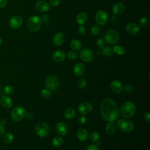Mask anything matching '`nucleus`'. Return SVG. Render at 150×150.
<instances>
[{
	"instance_id": "nucleus-40",
	"label": "nucleus",
	"mask_w": 150,
	"mask_h": 150,
	"mask_svg": "<svg viewBox=\"0 0 150 150\" xmlns=\"http://www.w3.org/2000/svg\"><path fill=\"white\" fill-rule=\"evenodd\" d=\"M123 90H124L126 92H131L133 90V86L130 84H127L123 87Z\"/></svg>"
},
{
	"instance_id": "nucleus-45",
	"label": "nucleus",
	"mask_w": 150,
	"mask_h": 150,
	"mask_svg": "<svg viewBox=\"0 0 150 150\" xmlns=\"http://www.w3.org/2000/svg\"><path fill=\"white\" fill-rule=\"evenodd\" d=\"M5 132V128L4 125L0 124V138L2 137Z\"/></svg>"
},
{
	"instance_id": "nucleus-29",
	"label": "nucleus",
	"mask_w": 150,
	"mask_h": 150,
	"mask_svg": "<svg viewBox=\"0 0 150 150\" xmlns=\"http://www.w3.org/2000/svg\"><path fill=\"white\" fill-rule=\"evenodd\" d=\"M102 53L107 57H111L113 54V51L112 49L110 46H104L102 49Z\"/></svg>"
},
{
	"instance_id": "nucleus-21",
	"label": "nucleus",
	"mask_w": 150,
	"mask_h": 150,
	"mask_svg": "<svg viewBox=\"0 0 150 150\" xmlns=\"http://www.w3.org/2000/svg\"><path fill=\"white\" fill-rule=\"evenodd\" d=\"M65 53L62 50H56L52 54V59L56 62H61L65 59Z\"/></svg>"
},
{
	"instance_id": "nucleus-42",
	"label": "nucleus",
	"mask_w": 150,
	"mask_h": 150,
	"mask_svg": "<svg viewBox=\"0 0 150 150\" xmlns=\"http://www.w3.org/2000/svg\"><path fill=\"white\" fill-rule=\"evenodd\" d=\"M60 3V0H50V5L52 6H57Z\"/></svg>"
},
{
	"instance_id": "nucleus-50",
	"label": "nucleus",
	"mask_w": 150,
	"mask_h": 150,
	"mask_svg": "<svg viewBox=\"0 0 150 150\" xmlns=\"http://www.w3.org/2000/svg\"><path fill=\"white\" fill-rule=\"evenodd\" d=\"M5 120L4 119H2L1 120V121H0V124L4 125L5 124Z\"/></svg>"
},
{
	"instance_id": "nucleus-3",
	"label": "nucleus",
	"mask_w": 150,
	"mask_h": 150,
	"mask_svg": "<svg viewBox=\"0 0 150 150\" xmlns=\"http://www.w3.org/2000/svg\"><path fill=\"white\" fill-rule=\"evenodd\" d=\"M27 25L28 29L33 32H36L38 31L42 25V21L40 18L38 16H30L27 22Z\"/></svg>"
},
{
	"instance_id": "nucleus-51",
	"label": "nucleus",
	"mask_w": 150,
	"mask_h": 150,
	"mask_svg": "<svg viewBox=\"0 0 150 150\" xmlns=\"http://www.w3.org/2000/svg\"><path fill=\"white\" fill-rule=\"evenodd\" d=\"M2 43V38H1V36H0V46L1 45Z\"/></svg>"
},
{
	"instance_id": "nucleus-33",
	"label": "nucleus",
	"mask_w": 150,
	"mask_h": 150,
	"mask_svg": "<svg viewBox=\"0 0 150 150\" xmlns=\"http://www.w3.org/2000/svg\"><path fill=\"white\" fill-rule=\"evenodd\" d=\"M4 93L7 96L11 95L14 92V88L12 86H10V85L6 86L4 87Z\"/></svg>"
},
{
	"instance_id": "nucleus-6",
	"label": "nucleus",
	"mask_w": 150,
	"mask_h": 150,
	"mask_svg": "<svg viewBox=\"0 0 150 150\" xmlns=\"http://www.w3.org/2000/svg\"><path fill=\"white\" fill-rule=\"evenodd\" d=\"M117 126L118 128L125 132H128L132 130L134 125L132 122L127 119H120L117 122Z\"/></svg>"
},
{
	"instance_id": "nucleus-38",
	"label": "nucleus",
	"mask_w": 150,
	"mask_h": 150,
	"mask_svg": "<svg viewBox=\"0 0 150 150\" xmlns=\"http://www.w3.org/2000/svg\"><path fill=\"white\" fill-rule=\"evenodd\" d=\"M86 81L84 78H80L77 81V86L79 88H83L86 87Z\"/></svg>"
},
{
	"instance_id": "nucleus-8",
	"label": "nucleus",
	"mask_w": 150,
	"mask_h": 150,
	"mask_svg": "<svg viewBox=\"0 0 150 150\" xmlns=\"http://www.w3.org/2000/svg\"><path fill=\"white\" fill-rule=\"evenodd\" d=\"M49 126L45 122H40L35 127V132L40 137H46L49 134Z\"/></svg>"
},
{
	"instance_id": "nucleus-49",
	"label": "nucleus",
	"mask_w": 150,
	"mask_h": 150,
	"mask_svg": "<svg viewBox=\"0 0 150 150\" xmlns=\"http://www.w3.org/2000/svg\"><path fill=\"white\" fill-rule=\"evenodd\" d=\"M144 118L147 121H150V114L149 112H146L144 114Z\"/></svg>"
},
{
	"instance_id": "nucleus-37",
	"label": "nucleus",
	"mask_w": 150,
	"mask_h": 150,
	"mask_svg": "<svg viewBox=\"0 0 150 150\" xmlns=\"http://www.w3.org/2000/svg\"><path fill=\"white\" fill-rule=\"evenodd\" d=\"M148 23V19L146 17H142L139 21V24L141 27H144Z\"/></svg>"
},
{
	"instance_id": "nucleus-48",
	"label": "nucleus",
	"mask_w": 150,
	"mask_h": 150,
	"mask_svg": "<svg viewBox=\"0 0 150 150\" xmlns=\"http://www.w3.org/2000/svg\"><path fill=\"white\" fill-rule=\"evenodd\" d=\"M110 21H111V22H112V23L115 22L117 21V15H111V16H110Z\"/></svg>"
},
{
	"instance_id": "nucleus-41",
	"label": "nucleus",
	"mask_w": 150,
	"mask_h": 150,
	"mask_svg": "<svg viewBox=\"0 0 150 150\" xmlns=\"http://www.w3.org/2000/svg\"><path fill=\"white\" fill-rule=\"evenodd\" d=\"M78 122L80 124L83 125L86 122V118L84 115H80L78 118Z\"/></svg>"
},
{
	"instance_id": "nucleus-23",
	"label": "nucleus",
	"mask_w": 150,
	"mask_h": 150,
	"mask_svg": "<svg viewBox=\"0 0 150 150\" xmlns=\"http://www.w3.org/2000/svg\"><path fill=\"white\" fill-rule=\"evenodd\" d=\"M88 19V15L85 12H81L76 16V22L79 25H83L86 22Z\"/></svg>"
},
{
	"instance_id": "nucleus-35",
	"label": "nucleus",
	"mask_w": 150,
	"mask_h": 150,
	"mask_svg": "<svg viewBox=\"0 0 150 150\" xmlns=\"http://www.w3.org/2000/svg\"><path fill=\"white\" fill-rule=\"evenodd\" d=\"M67 58L70 60H75L78 57V54L75 51H70L67 54Z\"/></svg>"
},
{
	"instance_id": "nucleus-13",
	"label": "nucleus",
	"mask_w": 150,
	"mask_h": 150,
	"mask_svg": "<svg viewBox=\"0 0 150 150\" xmlns=\"http://www.w3.org/2000/svg\"><path fill=\"white\" fill-rule=\"evenodd\" d=\"M35 8L39 12H46L50 9V5L45 1H38L35 4Z\"/></svg>"
},
{
	"instance_id": "nucleus-7",
	"label": "nucleus",
	"mask_w": 150,
	"mask_h": 150,
	"mask_svg": "<svg viewBox=\"0 0 150 150\" xmlns=\"http://www.w3.org/2000/svg\"><path fill=\"white\" fill-rule=\"evenodd\" d=\"M26 111L25 109L21 106H16L11 111V117L15 121H20L24 117Z\"/></svg>"
},
{
	"instance_id": "nucleus-19",
	"label": "nucleus",
	"mask_w": 150,
	"mask_h": 150,
	"mask_svg": "<svg viewBox=\"0 0 150 150\" xmlns=\"http://www.w3.org/2000/svg\"><path fill=\"white\" fill-rule=\"evenodd\" d=\"M0 103L1 104L3 107L6 109L10 108L12 106L13 104L11 98L9 97V96H7V95L3 96L0 98Z\"/></svg>"
},
{
	"instance_id": "nucleus-15",
	"label": "nucleus",
	"mask_w": 150,
	"mask_h": 150,
	"mask_svg": "<svg viewBox=\"0 0 150 150\" xmlns=\"http://www.w3.org/2000/svg\"><path fill=\"white\" fill-rule=\"evenodd\" d=\"M85 67L83 63L78 62L73 66L74 74L77 76H82L84 74Z\"/></svg>"
},
{
	"instance_id": "nucleus-47",
	"label": "nucleus",
	"mask_w": 150,
	"mask_h": 150,
	"mask_svg": "<svg viewBox=\"0 0 150 150\" xmlns=\"http://www.w3.org/2000/svg\"><path fill=\"white\" fill-rule=\"evenodd\" d=\"M25 117L27 120H31L33 118V114L31 112H26L25 115Z\"/></svg>"
},
{
	"instance_id": "nucleus-9",
	"label": "nucleus",
	"mask_w": 150,
	"mask_h": 150,
	"mask_svg": "<svg viewBox=\"0 0 150 150\" xmlns=\"http://www.w3.org/2000/svg\"><path fill=\"white\" fill-rule=\"evenodd\" d=\"M95 19L98 25L103 26L105 25L108 21L107 13L104 11H99L96 14Z\"/></svg>"
},
{
	"instance_id": "nucleus-25",
	"label": "nucleus",
	"mask_w": 150,
	"mask_h": 150,
	"mask_svg": "<svg viewBox=\"0 0 150 150\" xmlns=\"http://www.w3.org/2000/svg\"><path fill=\"white\" fill-rule=\"evenodd\" d=\"M115 124L113 122V121H109L108 123H107L105 126L106 132L108 135H111L115 132Z\"/></svg>"
},
{
	"instance_id": "nucleus-5",
	"label": "nucleus",
	"mask_w": 150,
	"mask_h": 150,
	"mask_svg": "<svg viewBox=\"0 0 150 150\" xmlns=\"http://www.w3.org/2000/svg\"><path fill=\"white\" fill-rule=\"evenodd\" d=\"M45 85L50 91H55L59 87V80L54 75L48 76L45 80Z\"/></svg>"
},
{
	"instance_id": "nucleus-12",
	"label": "nucleus",
	"mask_w": 150,
	"mask_h": 150,
	"mask_svg": "<svg viewBox=\"0 0 150 150\" xmlns=\"http://www.w3.org/2000/svg\"><path fill=\"white\" fill-rule=\"evenodd\" d=\"M125 30L127 32L131 35H136L139 33V26L135 23H129L126 25Z\"/></svg>"
},
{
	"instance_id": "nucleus-11",
	"label": "nucleus",
	"mask_w": 150,
	"mask_h": 150,
	"mask_svg": "<svg viewBox=\"0 0 150 150\" xmlns=\"http://www.w3.org/2000/svg\"><path fill=\"white\" fill-rule=\"evenodd\" d=\"M23 22L22 18L19 15H14L12 16L9 21V24L12 29H18L21 26Z\"/></svg>"
},
{
	"instance_id": "nucleus-2",
	"label": "nucleus",
	"mask_w": 150,
	"mask_h": 150,
	"mask_svg": "<svg viewBox=\"0 0 150 150\" xmlns=\"http://www.w3.org/2000/svg\"><path fill=\"white\" fill-rule=\"evenodd\" d=\"M135 112V105L130 101L124 103L120 109L121 115L125 118H130L134 114Z\"/></svg>"
},
{
	"instance_id": "nucleus-26",
	"label": "nucleus",
	"mask_w": 150,
	"mask_h": 150,
	"mask_svg": "<svg viewBox=\"0 0 150 150\" xmlns=\"http://www.w3.org/2000/svg\"><path fill=\"white\" fill-rule=\"evenodd\" d=\"M70 47L73 50L75 51H78L81 47V43L80 40L77 39H73L70 42Z\"/></svg>"
},
{
	"instance_id": "nucleus-30",
	"label": "nucleus",
	"mask_w": 150,
	"mask_h": 150,
	"mask_svg": "<svg viewBox=\"0 0 150 150\" xmlns=\"http://www.w3.org/2000/svg\"><path fill=\"white\" fill-rule=\"evenodd\" d=\"M63 143V139L60 137H56L53 138L52 141V144L53 146L55 147H59Z\"/></svg>"
},
{
	"instance_id": "nucleus-31",
	"label": "nucleus",
	"mask_w": 150,
	"mask_h": 150,
	"mask_svg": "<svg viewBox=\"0 0 150 150\" xmlns=\"http://www.w3.org/2000/svg\"><path fill=\"white\" fill-rule=\"evenodd\" d=\"M99 137H100V135H99L98 133L96 131L92 132L90 135V139L91 141L93 143L98 142V141L99 139Z\"/></svg>"
},
{
	"instance_id": "nucleus-4",
	"label": "nucleus",
	"mask_w": 150,
	"mask_h": 150,
	"mask_svg": "<svg viewBox=\"0 0 150 150\" xmlns=\"http://www.w3.org/2000/svg\"><path fill=\"white\" fill-rule=\"evenodd\" d=\"M105 41L110 45H114L118 42L120 35L118 32L114 29H109L104 34Z\"/></svg>"
},
{
	"instance_id": "nucleus-32",
	"label": "nucleus",
	"mask_w": 150,
	"mask_h": 150,
	"mask_svg": "<svg viewBox=\"0 0 150 150\" xmlns=\"http://www.w3.org/2000/svg\"><path fill=\"white\" fill-rule=\"evenodd\" d=\"M51 91L47 88H44L40 92V96L43 98H48L51 96Z\"/></svg>"
},
{
	"instance_id": "nucleus-36",
	"label": "nucleus",
	"mask_w": 150,
	"mask_h": 150,
	"mask_svg": "<svg viewBox=\"0 0 150 150\" xmlns=\"http://www.w3.org/2000/svg\"><path fill=\"white\" fill-rule=\"evenodd\" d=\"M96 44H97V47H98L99 49H102L105 46V40H104V39L100 38V39H98L97 40Z\"/></svg>"
},
{
	"instance_id": "nucleus-44",
	"label": "nucleus",
	"mask_w": 150,
	"mask_h": 150,
	"mask_svg": "<svg viewBox=\"0 0 150 150\" xmlns=\"http://www.w3.org/2000/svg\"><path fill=\"white\" fill-rule=\"evenodd\" d=\"M40 19H41L42 22L43 21V22H47V21H49V16L47 14H43V15L41 16Z\"/></svg>"
},
{
	"instance_id": "nucleus-10",
	"label": "nucleus",
	"mask_w": 150,
	"mask_h": 150,
	"mask_svg": "<svg viewBox=\"0 0 150 150\" xmlns=\"http://www.w3.org/2000/svg\"><path fill=\"white\" fill-rule=\"evenodd\" d=\"M81 59L86 62H89L93 59L94 54L91 49L88 48L83 49L80 53Z\"/></svg>"
},
{
	"instance_id": "nucleus-39",
	"label": "nucleus",
	"mask_w": 150,
	"mask_h": 150,
	"mask_svg": "<svg viewBox=\"0 0 150 150\" xmlns=\"http://www.w3.org/2000/svg\"><path fill=\"white\" fill-rule=\"evenodd\" d=\"M78 32L80 35H84L86 32V26L83 25H80L78 28Z\"/></svg>"
},
{
	"instance_id": "nucleus-18",
	"label": "nucleus",
	"mask_w": 150,
	"mask_h": 150,
	"mask_svg": "<svg viewBox=\"0 0 150 150\" xmlns=\"http://www.w3.org/2000/svg\"><path fill=\"white\" fill-rule=\"evenodd\" d=\"M56 131L59 135H64L68 131L67 125L64 122H60L56 124Z\"/></svg>"
},
{
	"instance_id": "nucleus-22",
	"label": "nucleus",
	"mask_w": 150,
	"mask_h": 150,
	"mask_svg": "<svg viewBox=\"0 0 150 150\" xmlns=\"http://www.w3.org/2000/svg\"><path fill=\"white\" fill-rule=\"evenodd\" d=\"M76 135H77V138L81 141H84L87 140L88 136L87 130L84 128L79 129L77 131Z\"/></svg>"
},
{
	"instance_id": "nucleus-17",
	"label": "nucleus",
	"mask_w": 150,
	"mask_h": 150,
	"mask_svg": "<svg viewBox=\"0 0 150 150\" xmlns=\"http://www.w3.org/2000/svg\"><path fill=\"white\" fill-rule=\"evenodd\" d=\"M111 90L115 93H120L123 90V86L120 81L118 80H113L110 84Z\"/></svg>"
},
{
	"instance_id": "nucleus-1",
	"label": "nucleus",
	"mask_w": 150,
	"mask_h": 150,
	"mask_svg": "<svg viewBox=\"0 0 150 150\" xmlns=\"http://www.w3.org/2000/svg\"><path fill=\"white\" fill-rule=\"evenodd\" d=\"M100 112L103 117L108 121H115L119 115V110L116 103L110 98L104 99L101 102Z\"/></svg>"
},
{
	"instance_id": "nucleus-27",
	"label": "nucleus",
	"mask_w": 150,
	"mask_h": 150,
	"mask_svg": "<svg viewBox=\"0 0 150 150\" xmlns=\"http://www.w3.org/2000/svg\"><path fill=\"white\" fill-rule=\"evenodd\" d=\"M112 51L118 55H124L125 53V49L120 45H115L112 48Z\"/></svg>"
},
{
	"instance_id": "nucleus-28",
	"label": "nucleus",
	"mask_w": 150,
	"mask_h": 150,
	"mask_svg": "<svg viewBox=\"0 0 150 150\" xmlns=\"http://www.w3.org/2000/svg\"><path fill=\"white\" fill-rule=\"evenodd\" d=\"M13 135L11 132H7L3 137V141L5 144H10L13 140Z\"/></svg>"
},
{
	"instance_id": "nucleus-20",
	"label": "nucleus",
	"mask_w": 150,
	"mask_h": 150,
	"mask_svg": "<svg viewBox=\"0 0 150 150\" xmlns=\"http://www.w3.org/2000/svg\"><path fill=\"white\" fill-rule=\"evenodd\" d=\"M53 43L56 46L62 45L65 41V36L62 33H56L53 38Z\"/></svg>"
},
{
	"instance_id": "nucleus-46",
	"label": "nucleus",
	"mask_w": 150,
	"mask_h": 150,
	"mask_svg": "<svg viewBox=\"0 0 150 150\" xmlns=\"http://www.w3.org/2000/svg\"><path fill=\"white\" fill-rule=\"evenodd\" d=\"M8 3L7 0H0V8H4L6 6Z\"/></svg>"
},
{
	"instance_id": "nucleus-14",
	"label": "nucleus",
	"mask_w": 150,
	"mask_h": 150,
	"mask_svg": "<svg viewBox=\"0 0 150 150\" xmlns=\"http://www.w3.org/2000/svg\"><path fill=\"white\" fill-rule=\"evenodd\" d=\"M92 109H93L92 105L88 102H84L81 103L79 106V108H78L79 111L81 114H87L91 111Z\"/></svg>"
},
{
	"instance_id": "nucleus-24",
	"label": "nucleus",
	"mask_w": 150,
	"mask_h": 150,
	"mask_svg": "<svg viewBox=\"0 0 150 150\" xmlns=\"http://www.w3.org/2000/svg\"><path fill=\"white\" fill-rule=\"evenodd\" d=\"M75 115V111L73 108H68L64 111V117L67 120H70L74 117Z\"/></svg>"
},
{
	"instance_id": "nucleus-43",
	"label": "nucleus",
	"mask_w": 150,
	"mask_h": 150,
	"mask_svg": "<svg viewBox=\"0 0 150 150\" xmlns=\"http://www.w3.org/2000/svg\"><path fill=\"white\" fill-rule=\"evenodd\" d=\"M87 150H100V149L97 145L91 144L87 147Z\"/></svg>"
},
{
	"instance_id": "nucleus-34",
	"label": "nucleus",
	"mask_w": 150,
	"mask_h": 150,
	"mask_svg": "<svg viewBox=\"0 0 150 150\" xmlns=\"http://www.w3.org/2000/svg\"><path fill=\"white\" fill-rule=\"evenodd\" d=\"M100 28L98 25H95L91 28L90 32L93 35H97L100 33Z\"/></svg>"
},
{
	"instance_id": "nucleus-16",
	"label": "nucleus",
	"mask_w": 150,
	"mask_h": 150,
	"mask_svg": "<svg viewBox=\"0 0 150 150\" xmlns=\"http://www.w3.org/2000/svg\"><path fill=\"white\" fill-rule=\"evenodd\" d=\"M125 10V5L122 3H120V2L115 4L112 8V11L114 14L116 15L122 14L124 12Z\"/></svg>"
}]
</instances>
